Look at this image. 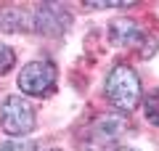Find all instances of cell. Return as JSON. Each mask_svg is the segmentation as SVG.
<instances>
[{
    "instance_id": "obj_1",
    "label": "cell",
    "mask_w": 159,
    "mask_h": 151,
    "mask_svg": "<svg viewBox=\"0 0 159 151\" xmlns=\"http://www.w3.org/2000/svg\"><path fill=\"white\" fill-rule=\"evenodd\" d=\"M106 98L119 112H133L141 101V80L127 64H117L106 77Z\"/></svg>"
},
{
    "instance_id": "obj_2",
    "label": "cell",
    "mask_w": 159,
    "mask_h": 151,
    "mask_svg": "<svg viewBox=\"0 0 159 151\" xmlns=\"http://www.w3.org/2000/svg\"><path fill=\"white\" fill-rule=\"evenodd\" d=\"M125 117L119 114H103L88 127V135L82 140V151H106L114 146V140L125 135ZM114 151V149H111Z\"/></svg>"
},
{
    "instance_id": "obj_3",
    "label": "cell",
    "mask_w": 159,
    "mask_h": 151,
    "mask_svg": "<svg viewBox=\"0 0 159 151\" xmlns=\"http://www.w3.org/2000/svg\"><path fill=\"white\" fill-rule=\"evenodd\" d=\"M19 88L34 98L51 95V90L56 88V66L51 61H29L19 72Z\"/></svg>"
},
{
    "instance_id": "obj_4",
    "label": "cell",
    "mask_w": 159,
    "mask_h": 151,
    "mask_svg": "<svg viewBox=\"0 0 159 151\" xmlns=\"http://www.w3.org/2000/svg\"><path fill=\"white\" fill-rule=\"evenodd\" d=\"M0 122L8 135H16V138L27 135L34 130V109L21 95H8L3 103V112H0Z\"/></svg>"
},
{
    "instance_id": "obj_5",
    "label": "cell",
    "mask_w": 159,
    "mask_h": 151,
    "mask_svg": "<svg viewBox=\"0 0 159 151\" xmlns=\"http://www.w3.org/2000/svg\"><path fill=\"white\" fill-rule=\"evenodd\" d=\"M109 40L119 48H141L143 56H151L157 50V43L146 32H141L130 19H117V21L109 24Z\"/></svg>"
},
{
    "instance_id": "obj_6",
    "label": "cell",
    "mask_w": 159,
    "mask_h": 151,
    "mask_svg": "<svg viewBox=\"0 0 159 151\" xmlns=\"http://www.w3.org/2000/svg\"><path fill=\"white\" fill-rule=\"evenodd\" d=\"M34 27L45 34H61L69 27V13L61 6H43L34 13Z\"/></svg>"
},
{
    "instance_id": "obj_7",
    "label": "cell",
    "mask_w": 159,
    "mask_h": 151,
    "mask_svg": "<svg viewBox=\"0 0 159 151\" xmlns=\"http://www.w3.org/2000/svg\"><path fill=\"white\" fill-rule=\"evenodd\" d=\"M143 112H146V119H148L151 125H159V90H157V93H151V95L146 98Z\"/></svg>"
},
{
    "instance_id": "obj_8",
    "label": "cell",
    "mask_w": 159,
    "mask_h": 151,
    "mask_svg": "<svg viewBox=\"0 0 159 151\" xmlns=\"http://www.w3.org/2000/svg\"><path fill=\"white\" fill-rule=\"evenodd\" d=\"M13 61H16V53H13V50H11V45L0 43V77H3V74H6V72H11Z\"/></svg>"
},
{
    "instance_id": "obj_9",
    "label": "cell",
    "mask_w": 159,
    "mask_h": 151,
    "mask_svg": "<svg viewBox=\"0 0 159 151\" xmlns=\"http://www.w3.org/2000/svg\"><path fill=\"white\" fill-rule=\"evenodd\" d=\"M88 8H127V6H133V0H117V3H96V0H88L85 3Z\"/></svg>"
},
{
    "instance_id": "obj_10",
    "label": "cell",
    "mask_w": 159,
    "mask_h": 151,
    "mask_svg": "<svg viewBox=\"0 0 159 151\" xmlns=\"http://www.w3.org/2000/svg\"><path fill=\"white\" fill-rule=\"evenodd\" d=\"M0 151H34V143H3Z\"/></svg>"
},
{
    "instance_id": "obj_11",
    "label": "cell",
    "mask_w": 159,
    "mask_h": 151,
    "mask_svg": "<svg viewBox=\"0 0 159 151\" xmlns=\"http://www.w3.org/2000/svg\"><path fill=\"white\" fill-rule=\"evenodd\" d=\"M114 151H133V149H127V146H122V149H114Z\"/></svg>"
}]
</instances>
